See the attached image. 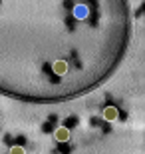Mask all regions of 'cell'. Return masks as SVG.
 Wrapping results in <instances>:
<instances>
[{"mask_svg":"<svg viewBox=\"0 0 145 154\" xmlns=\"http://www.w3.org/2000/svg\"><path fill=\"white\" fill-rule=\"evenodd\" d=\"M52 70H54V74L64 76V74L68 72V64H66V60H56V62L52 64Z\"/></svg>","mask_w":145,"mask_h":154,"instance_id":"obj_3","label":"cell"},{"mask_svg":"<svg viewBox=\"0 0 145 154\" xmlns=\"http://www.w3.org/2000/svg\"><path fill=\"white\" fill-rule=\"evenodd\" d=\"M10 154H26V150L22 146H12L10 148Z\"/></svg>","mask_w":145,"mask_h":154,"instance_id":"obj_5","label":"cell"},{"mask_svg":"<svg viewBox=\"0 0 145 154\" xmlns=\"http://www.w3.org/2000/svg\"><path fill=\"white\" fill-rule=\"evenodd\" d=\"M76 16H78V18L88 16V8H86V6H78V8H76Z\"/></svg>","mask_w":145,"mask_h":154,"instance_id":"obj_4","label":"cell"},{"mask_svg":"<svg viewBox=\"0 0 145 154\" xmlns=\"http://www.w3.org/2000/svg\"><path fill=\"white\" fill-rule=\"evenodd\" d=\"M103 118H106L107 122H115V120L119 118V112H117L115 106H106V108H103Z\"/></svg>","mask_w":145,"mask_h":154,"instance_id":"obj_2","label":"cell"},{"mask_svg":"<svg viewBox=\"0 0 145 154\" xmlns=\"http://www.w3.org/2000/svg\"><path fill=\"white\" fill-rule=\"evenodd\" d=\"M54 138H56L58 142H68L70 140V130H68L66 126H58L56 130H54Z\"/></svg>","mask_w":145,"mask_h":154,"instance_id":"obj_1","label":"cell"}]
</instances>
